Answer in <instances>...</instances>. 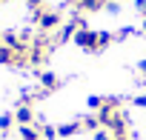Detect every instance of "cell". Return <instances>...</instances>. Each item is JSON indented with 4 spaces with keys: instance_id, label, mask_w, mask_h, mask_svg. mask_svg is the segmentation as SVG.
<instances>
[{
    "instance_id": "cell-2",
    "label": "cell",
    "mask_w": 146,
    "mask_h": 140,
    "mask_svg": "<svg viewBox=\"0 0 146 140\" xmlns=\"http://www.w3.org/2000/svg\"><path fill=\"white\" fill-rule=\"evenodd\" d=\"M63 23V17H60V12L57 9H46L43 15H40V20H37V26H40V32L46 34V32H52V29H57Z\"/></svg>"
},
{
    "instance_id": "cell-17",
    "label": "cell",
    "mask_w": 146,
    "mask_h": 140,
    "mask_svg": "<svg viewBox=\"0 0 146 140\" xmlns=\"http://www.w3.org/2000/svg\"><path fill=\"white\" fill-rule=\"evenodd\" d=\"M135 106H140V109H146V94H140V97H135Z\"/></svg>"
},
{
    "instance_id": "cell-21",
    "label": "cell",
    "mask_w": 146,
    "mask_h": 140,
    "mask_svg": "<svg viewBox=\"0 0 146 140\" xmlns=\"http://www.w3.org/2000/svg\"><path fill=\"white\" fill-rule=\"evenodd\" d=\"M115 140H129V134H123V137H115Z\"/></svg>"
},
{
    "instance_id": "cell-6",
    "label": "cell",
    "mask_w": 146,
    "mask_h": 140,
    "mask_svg": "<svg viewBox=\"0 0 146 140\" xmlns=\"http://www.w3.org/2000/svg\"><path fill=\"white\" fill-rule=\"evenodd\" d=\"M15 120H17L20 126H32V120H35V109H32V106H23V103H20V106L15 109Z\"/></svg>"
},
{
    "instance_id": "cell-1",
    "label": "cell",
    "mask_w": 146,
    "mask_h": 140,
    "mask_svg": "<svg viewBox=\"0 0 146 140\" xmlns=\"http://www.w3.org/2000/svg\"><path fill=\"white\" fill-rule=\"evenodd\" d=\"M98 34H100V32H92V29H80V32L75 34V43H78L80 49H86V52H100V49H98Z\"/></svg>"
},
{
    "instance_id": "cell-7",
    "label": "cell",
    "mask_w": 146,
    "mask_h": 140,
    "mask_svg": "<svg viewBox=\"0 0 146 140\" xmlns=\"http://www.w3.org/2000/svg\"><path fill=\"white\" fill-rule=\"evenodd\" d=\"M40 86H43V92H57L60 77H57L54 72H43V75H40Z\"/></svg>"
},
{
    "instance_id": "cell-15",
    "label": "cell",
    "mask_w": 146,
    "mask_h": 140,
    "mask_svg": "<svg viewBox=\"0 0 146 140\" xmlns=\"http://www.w3.org/2000/svg\"><path fill=\"white\" fill-rule=\"evenodd\" d=\"M100 106H103V97H89V109H95V112H98Z\"/></svg>"
},
{
    "instance_id": "cell-18",
    "label": "cell",
    "mask_w": 146,
    "mask_h": 140,
    "mask_svg": "<svg viewBox=\"0 0 146 140\" xmlns=\"http://www.w3.org/2000/svg\"><path fill=\"white\" fill-rule=\"evenodd\" d=\"M26 3H29L32 9H43V6H40V3H43V0H26Z\"/></svg>"
},
{
    "instance_id": "cell-3",
    "label": "cell",
    "mask_w": 146,
    "mask_h": 140,
    "mask_svg": "<svg viewBox=\"0 0 146 140\" xmlns=\"http://www.w3.org/2000/svg\"><path fill=\"white\" fill-rule=\"evenodd\" d=\"M23 63H29L26 54H17L9 46H0V66H23Z\"/></svg>"
},
{
    "instance_id": "cell-4",
    "label": "cell",
    "mask_w": 146,
    "mask_h": 140,
    "mask_svg": "<svg viewBox=\"0 0 146 140\" xmlns=\"http://www.w3.org/2000/svg\"><path fill=\"white\" fill-rule=\"evenodd\" d=\"M106 129L112 131V137H123V134H129V120H126V114H123V112H117Z\"/></svg>"
},
{
    "instance_id": "cell-10",
    "label": "cell",
    "mask_w": 146,
    "mask_h": 140,
    "mask_svg": "<svg viewBox=\"0 0 146 140\" xmlns=\"http://www.w3.org/2000/svg\"><path fill=\"white\" fill-rule=\"evenodd\" d=\"M80 129H83L80 123H66V126H57V134L60 137H72V134H78Z\"/></svg>"
},
{
    "instance_id": "cell-11",
    "label": "cell",
    "mask_w": 146,
    "mask_h": 140,
    "mask_svg": "<svg viewBox=\"0 0 146 140\" xmlns=\"http://www.w3.org/2000/svg\"><path fill=\"white\" fill-rule=\"evenodd\" d=\"M80 126H83V129H89V131H100V120H98V114L83 117V120H80Z\"/></svg>"
},
{
    "instance_id": "cell-12",
    "label": "cell",
    "mask_w": 146,
    "mask_h": 140,
    "mask_svg": "<svg viewBox=\"0 0 146 140\" xmlns=\"http://www.w3.org/2000/svg\"><path fill=\"white\" fill-rule=\"evenodd\" d=\"M112 40H115V34H109V32H100V34H98V49H106Z\"/></svg>"
},
{
    "instance_id": "cell-19",
    "label": "cell",
    "mask_w": 146,
    "mask_h": 140,
    "mask_svg": "<svg viewBox=\"0 0 146 140\" xmlns=\"http://www.w3.org/2000/svg\"><path fill=\"white\" fill-rule=\"evenodd\" d=\"M137 72H140V75L146 77V60H140V63H137Z\"/></svg>"
},
{
    "instance_id": "cell-13",
    "label": "cell",
    "mask_w": 146,
    "mask_h": 140,
    "mask_svg": "<svg viewBox=\"0 0 146 140\" xmlns=\"http://www.w3.org/2000/svg\"><path fill=\"white\" fill-rule=\"evenodd\" d=\"M12 123H17V120H15V114H3V117H0V129H9Z\"/></svg>"
},
{
    "instance_id": "cell-16",
    "label": "cell",
    "mask_w": 146,
    "mask_h": 140,
    "mask_svg": "<svg viewBox=\"0 0 146 140\" xmlns=\"http://www.w3.org/2000/svg\"><path fill=\"white\" fill-rule=\"evenodd\" d=\"M92 140H115V137H112L109 131H95V137H92Z\"/></svg>"
},
{
    "instance_id": "cell-9",
    "label": "cell",
    "mask_w": 146,
    "mask_h": 140,
    "mask_svg": "<svg viewBox=\"0 0 146 140\" xmlns=\"http://www.w3.org/2000/svg\"><path fill=\"white\" fill-rule=\"evenodd\" d=\"M78 3V9H83V12H98V9H103V0H75Z\"/></svg>"
},
{
    "instance_id": "cell-8",
    "label": "cell",
    "mask_w": 146,
    "mask_h": 140,
    "mask_svg": "<svg viewBox=\"0 0 146 140\" xmlns=\"http://www.w3.org/2000/svg\"><path fill=\"white\" fill-rule=\"evenodd\" d=\"M40 129L37 126H20V140H40Z\"/></svg>"
},
{
    "instance_id": "cell-14",
    "label": "cell",
    "mask_w": 146,
    "mask_h": 140,
    "mask_svg": "<svg viewBox=\"0 0 146 140\" xmlns=\"http://www.w3.org/2000/svg\"><path fill=\"white\" fill-rule=\"evenodd\" d=\"M40 134L52 140V137H57V129H54V126H43V129H40Z\"/></svg>"
},
{
    "instance_id": "cell-20",
    "label": "cell",
    "mask_w": 146,
    "mask_h": 140,
    "mask_svg": "<svg viewBox=\"0 0 146 140\" xmlns=\"http://www.w3.org/2000/svg\"><path fill=\"white\" fill-rule=\"evenodd\" d=\"M137 9H140V12H146V0H137Z\"/></svg>"
},
{
    "instance_id": "cell-5",
    "label": "cell",
    "mask_w": 146,
    "mask_h": 140,
    "mask_svg": "<svg viewBox=\"0 0 146 140\" xmlns=\"http://www.w3.org/2000/svg\"><path fill=\"white\" fill-rule=\"evenodd\" d=\"M26 60L29 66H40L46 60V46H37V43H29V52H26Z\"/></svg>"
}]
</instances>
